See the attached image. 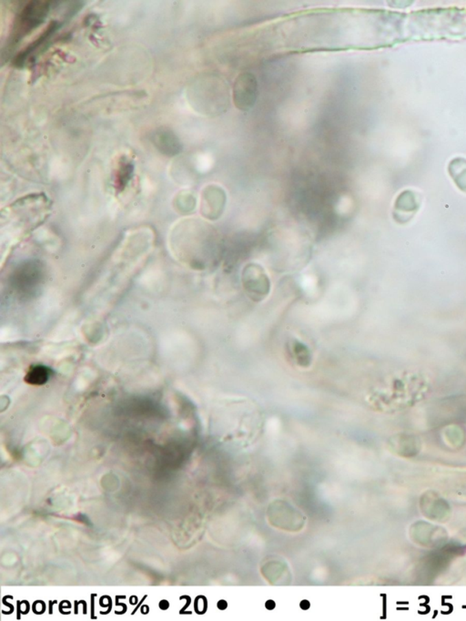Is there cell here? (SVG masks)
<instances>
[{"label": "cell", "instance_id": "cell-1", "mask_svg": "<svg viewBox=\"0 0 466 621\" xmlns=\"http://www.w3.org/2000/svg\"><path fill=\"white\" fill-rule=\"evenodd\" d=\"M55 4H57V1H47V0L27 2V4L22 7L14 19L7 47L2 53L7 52V56L10 55L25 36L44 23L50 10L57 6Z\"/></svg>", "mask_w": 466, "mask_h": 621}, {"label": "cell", "instance_id": "cell-2", "mask_svg": "<svg viewBox=\"0 0 466 621\" xmlns=\"http://www.w3.org/2000/svg\"><path fill=\"white\" fill-rule=\"evenodd\" d=\"M241 285L244 293L254 303L265 301L271 292V281L260 264L249 263L241 272Z\"/></svg>", "mask_w": 466, "mask_h": 621}, {"label": "cell", "instance_id": "cell-3", "mask_svg": "<svg viewBox=\"0 0 466 621\" xmlns=\"http://www.w3.org/2000/svg\"><path fill=\"white\" fill-rule=\"evenodd\" d=\"M258 98L257 78L251 72H243L235 78L232 86V101L236 109L249 111L254 109Z\"/></svg>", "mask_w": 466, "mask_h": 621}, {"label": "cell", "instance_id": "cell-4", "mask_svg": "<svg viewBox=\"0 0 466 621\" xmlns=\"http://www.w3.org/2000/svg\"><path fill=\"white\" fill-rule=\"evenodd\" d=\"M227 201L225 190L217 186L210 185L205 189L202 195V213L210 220H217L223 213Z\"/></svg>", "mask_w": 466, "mask_h": 621}, {"label": "cell", "instance_id": "cell-5", "mask_svg": "<svg viewBox=\"0 0 466 621\" xmlns=\"http://www.w3.org/2000/svg\"><path fill=\"white\" fill-rule=\"evenodd\" d=\"M153 144L165 155H177L181 151V144L178 137L170 129L159 128L151 135Z\"/></svg>", "mask_w": 466, "mask_h": 621}, {"label": "cell", "instance_id": "cell-6", "mask_svg": "<svg viewBox=\"0 0 466 621\" xmlns=\"http://www.w3.org/2000/svg\"><path fill=\"white\" fill-rule=\"evenodd\" d=\"M43 274V266L38 261H27L22 265L19 266L18 270L14 274V280L19 287H30L33 285L38 283Z\"/></svg>", "mask_w": 466, "mask_h": 621}, {"label": "cell", "instance_id": "cell-7", "mask_svg": "<svg viewBox=\"0 0 466 621\" xmlns=\"http://www.w3.org/2000/svg\"><path fill=\"white\" fill-rule=\"evenodd\" d=\"M61 26V23L58 21H52L50 22L49 26L47 27V29L45 30V32L41 33V35L38 36L36 41H34L32 44H30L29 46L25 47L22 52H19L16 57L14 58L13 64L14 66L16 67H21L25 65V63H26L27 58L30 57V55L33 54L36 50L41 49L42 46H43L45 42H47L50 39V36L54 35L57 30L60 29Z\"/></svg>", "mask_w": 466, "mask_h": 621}, {"label": "cell", "instance_id": "cell-8", "mask_svg": "<svg viewBox=\"0 0 466 621\" xmlns=\"http://www.w3.org/2000/svg\"><path fill=\"white\" fill-rule=\"evenodd\" d=\"M406 195L404 197L403 193V195L398 197L395 205L394 217L395 221L400 224L406 223L404 221V216L414 215L417 213L418 208H419V204L415 201L414 197L409 195H407L406 193Z\"/></svg>", "mask_w": 466, "mask_h": 621}, {"label": "cell", "instance_id": "cell-9", "mask_svg": "<svg viewBox=\"0 0 466 621\" xmlns=\"http://www.w3.org/2000/svg\"><path fill=\"white\" fill-rule=\"evenodd\" d=\"M291 355L293 358L294 362L300 368H308L311 367L313 362V356L307 345L303 342L297 341L291 342Z\"/></svg>", "mask_w": 466, "mask_h": 621}, {"label": "cell", "instance_id": "cell-10", "mask_svg": "<svg viewBox=\"0 0 466 621\" xmlns=\"http://www.w3.org/2000/svg\"><path fill=\"white\" fill-rule=\"evenodd\" d=\"M133 164L130 162L126 161V160H122L120 162L119 167H118L116 179H115V184H116L117 190L119 192H122L127 186L131 181V176H133Z\"/></svg>", "mask_w": 466, "mask_h": 621}, {"label": "cell", "instance_id": "cell-11", "mask_svg": "<svg viewBox=\"0 0 466 621\" xmlns=\"http://www.w3.org/2000/svg\"><path fill=\"white\" fill-rule=\"evenodd\" d=\"M449 173L453 177L457 186L466 193V161L463 159H456L451 162L449 166Z\"/></svg>", "mask_w": 466, "mask_h": 621}, {"label": "cell", "instance_id": "cell-12", "mask_svg": "<svg viewBox=\"0 0 466 621\" xmlns=\"http://www.w3.org/2000/svg\"><path fill=\"white\" fill-rule=\"evenodd\" d=\"M47 379H49V371L43 367L33 368L27 376V381L30 384H36V386L46 383Z\"/></svg>", "mask_w": 466, "mask_h": 621}, {"label": "cell", "instance_id": "cell-13", "mask_svg": "<svg viewBox=\"0 0 466 621\" xmlns=\"http://www.w3.org/2000/svg\"><path fill=\"white\" fill-rule=\"evenodd\" d=\"M170 607V603L168 602L167 600H162L159 602V608L162 609V611H166Z\"/></svg>", "mask_w": 466, "mask_h": 621}, {"label": "cell", "instance_id": "cell-14", "mask_svg": "<svg viewBox=\"0 0 466 621\" xmlns=\"http://www.w3.org/2000/svg\"><path fill=\"white\" fill-rule=\"evenodd\" d=\"M300 608H302V609H304V611H306V609H308L309 608H310L311 605H310V602H309L308 600H302V602H300Z\"/></svg>", "mask_w": 466, "mask_h": 621}, {"label": "cell", "instance_id": "cell-15", "mask_svg": "<svg viewBox=\"0 0 466 621\" xmlns=\"http://www.w3.org/2000/svg\"><path fill=\"white\" fill-rule=\"evenodd\" d=\"M266 608L269 609V611H271L275 608V602L274 600L267 601L265 604Z\"/></svg>", "mask_w": 466, "mask_h": 621}, {"label": "cell", "instance_id": "cell-16", "mask_svg": "<svg viewBox=\"0 0 466 621\" xmlns=\"http://www.w3.org/2000/svg\"><path fill=\"white\" fill-rule=\"evenodd\" d=\"M226 607H227V604H226L225 601L221 600V601H220V602L218 603V608L220 609H226Z\"/></svg>", "mask_w": 466, "mask_h": 621}]
</instances>
